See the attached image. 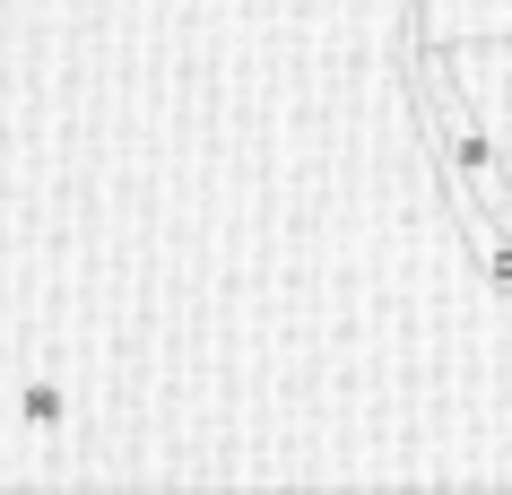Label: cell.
<instances>
[{
  "label": "cell",
  "mask_w": 512,
  "mask_h": 495,
  "mask_svg": "<svg viewBox=\"0 0 512 495\" xmlns=\"http://www.w3.org/2000/svg\"><path fill=\"white\" fill-rule=\"evenodd\" d=\"M417 105H426V122H434V157H443L452 209H460V226H469V252H478L486 278L512 296V165H504V148H495V131L478 122L460 70L443 61V44H426V61H417Z\"/></svg>",
  "instance_id": "cell-1"
},
{
  "label": "cell",
  "mask_w": 512,
  "mask_h": 495,
  "mask_svg": "<svg viewBox=\"0 0 512 495\" xmlns=\"http://www.w3.org/2000/svg\"><path fill=\"white\" fill-rule=\"evenodd\" d=\"M443 61L460 70L478 122L495 131V148H504V165H512V44L504 35H469V44H443Z\"/></svg>",
  "instance_id": "cell-2"
},
{
  "label": "cell",
  "mask_w": 512,
  "mask_h": 495,
  "mask_svg": "<svg viewBox=\"0 0 512 495\" xmlns=\"http://www.w3.org/2000/svg\"><path fill=\"white\" fill-rule=\"evenodd\" d=\"M27 426H61V383H53V374H35V383H27Z\"/></svg>",
  "instance_id": "cell-3"
}]
</instances>
